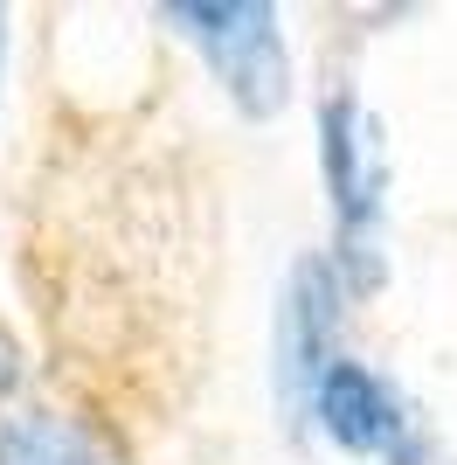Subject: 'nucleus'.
I'll return each mask as SVG.
<instances>
[{
  "label": "nucleus",
  "instance_id": "nucleus-1",
  "mask_svg": "<svg viewBox=\"0 0 457 465\" xmlns=\"http://www.w3.org/2000/svg\"><path fill=\"white\" fill-rule=\"evenodd\" d=\"M319 167L333 194V236H340V272L346 285L381 278V194H388V153L367 104L354 91L326 97L319 112Z\"/></svg>",
  "mask_w": 457,
  "mask_h": 465
},
{
  "label": "nucleus",
  "instance_id": "nucleus-2",
  "mask_svg": "<svg viewBox=\"0 0 457 465\" xmlns=\"http://www.w3.org/2000/svg\"><path fill=\"white\" fill-rule=\"evenodd\" d=\"M173 28H188V42L209 56V70L222 77V91L236 97V112L270 118L291 97V56L285 28L264 0H173Z\"/></svg>",
  "mask_w": 457,
  "mask_h": 465
},
{
  "label": "nucleus",
  "instance_id": "nucleus-3",
  "mask_svg": "<svg viewBox=\"0 0 457 465\" xmlns=\"http://www.w3.org/2000/svg\"><path fill=\"white\" fill-rule=\"evenodd\" d=\"M305 417H312L340 451H354V459H388V465H423L430 459L409 403H402L367 361H354V354H333V369L319 375Z\"/></svg>",
  "mask_w": 457,
  "mask_h": 465
},
{
  "label": "nucleus",
  "instance_id": "nucleus-4",
  "mask_svg": "<svg viewBox=\"0 0 457 465\" xmlns=\"http://www.w3.org/2000/svg\"><path fill=\"white\" fill-rule=\"evenodd\" d=\"M333 327H340V278L326 257H298L285 278V299H277V396H285V417L312 410V389L333 369Z\"/></svg>",
  "mask_w": 457,
  "mask_h": 465
},
{
  "label": "nucleus",
  "instance_id": "nucleus-5",
  "mask_svg": "<svg viewBox=\"0 0 457 465\" xmlns=\"http://www.w3.org/2000/svg\"><path fill=\"white\" fill-rule=\"evenodd\" d=\"M0 465H125V459L91 417L21 410V417L0 424Z\"/></svg>",
  "mask_w": 457,
  "mask_h": 465
},
{
  "label": "nucleus",
  "instance_id": "nucleus-6",
  "mask_svg": "<svg viewBox=\"0 0 457 465\" xmlns=\"http://www.w3.org/2000/svg\"><path fill=\"white\" fill-rule=\"evenodd\" d=\"M21 389V348H15V333L0 327V403Z\"/></svg>",
  "mask_w": 457,
  "mask_h": 465
},
{
  "label": "nucleus",
  "instance_id": "nucleus-7",
  "mask_svg": "<svg viewBox=\"0 0 457 465\" xmlns=\"http://www.w3.org/2000/svg\"><path fill=\"white\" fill-rule=\"evenodd\" d=\"M0 63H7V28H0Z\"/></svg>",
  "mask_w": 457,
  "mask_h": 465
}]
</instances>
